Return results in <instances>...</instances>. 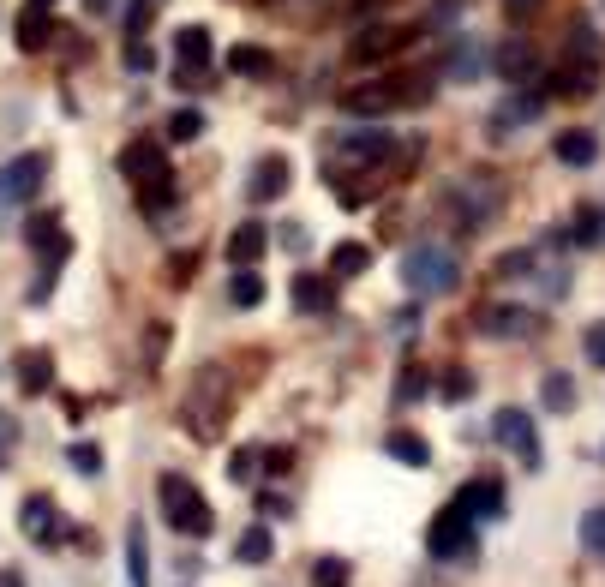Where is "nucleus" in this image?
I'll return each mask as SVG.
<instances>
[{
    "label": "nucleus",
    "mask_w": 605,
    "mask_h": 587,
    "mask_svg": "<svg viewBox=\"0 0 605 587\" xmlns=\"http://www.w3.org/2000/svg\"><path fill=\"white\" fill-rule=\"evenodd\" d=\"M348 582H354V570L342 558H318L312 564V587H348Z\"/></svg>",
    "instance_id": "obj_37"
},
{
    "label": "nucleus",
    "mask_w": 605,
    "mask_h": 587,
    "mask_svg": "<svg viewBox=\"0 0 605 587\" xmlns=\"http://www.w3.org/2000/svg\"><path fill=\"white\" fill-rule=\"evenodd\" d=\"M540 402H546L552 414H570V408H576V378H570V372H546V378H540Z\"/></svg>",
    "instance_id": "obj_31"
},
{
    "label": "nucleus",
    "mask_w": 605,
    "mask_h": 587,
    "mask_svg": "<svg viewBox=\"0 0 605 587\" xmlns=\"http://www.w3.org/2000/svg\"><path fill=\"white\" fill-rule=\"evenodd\" d=\"M384 450H390V462H402V468H432V444H426L414 426H390V432H384Z\"/></svg>",
    "instance_id": "obj_21"
},
{
    "label": "nucleus",
    "mask_w": 605,
    "mask_h": 587,
    "mask_svg": "<svg viewBox=\"0 0 605 587\" xmlns=\"http://www.w3.org/2000/svg\"><path fill=\"white\" fill-rule=\"evenodd\" d=\"M576 540H582V552H594V558H605V504H594V510H582V522H576Z\"/></svg>",
    "instance_id": "obj_32"
},
{
    "label": "nucleus",
    "mask_w": 605,
    "mask_h": 587,
    "mask_svg": "<svg viewBox=\"0 0 605 587\" xmlns=\"http://www.w3.org/2000/svg\"><path fill=\"white\" fill-rule=\"evenodd\" d=\"M48 378H54L48 354H42V348H30V354L18 360V390H24V396H42V390H48Z\"/></svg>",
    "instance_id": "obj_30"
},
{
    "label": "nucleus",
    "mask_w": 605,
    "mask_h": 587,
    "mask_svg": "<svg viewBox=\"0 0 605 587\" xmlns=\"http://www.w3.org/2000/svg\"><path fill=\"white\" fill-rule=\"evenodd\" d=\"M492 438H498V444H510V450L522 456V468H540V462H546V444H540V432H534V414H528V408H498V414H492Z\"/></svg>",
    "instance_id": "obj_7"
},
{
    "label": "nucleus",
    "mask_w": 605,
    "mask_h": 587,
    "mask_svg": "<svg viewBox=\"0 0 605 587\" xmlns=\"http://www.w3.org/2000/svg\"><path fill=\"white\" fill-rule=\"evenodd\" d=\"M228 396H234V372H228L222 360L198 366V378H192V390H186V432H192V438H216L222 420H228Z\"/></svg>",
    "instance_id": "obj_2"
},
{
    "label": "nucleus",
    "mask_w": 605,
    "mask_h": 587,
    "mask_svg": "<svg viewBox=\"0 0 605 587\" xmlns=\"http://www.w3.org/2000/svg\"><path fill=\"white\" fill-rule=\"evenodd\" d=\"M24 240L42 252V258H66V228H60V216H30V228H24Z\"/></svg>",
    "instance_id": "obj_23"
},
{
    "label": "nucleus",
    "mask_w": 605,
    "mask_h": 587,
    "mask_svg": "<svg viewBox=\"0 0 605 587\" xmlns=\"http://www.w3.org/2000/svg\"><path fill=\"white\" fill-rule=\"evenodd\" d=\"M126 582L132 587H150V552H144V522L126 528Z\"/></svg>",
    "instance_id": "obj_28"
},
{
    "label": "nucleus",
    "mask_w": 605,
    "mask_h": 587,
    "mask_svg": "<svg viewBox=\"0 0 605 587\" xmlns=\"http://www.w3.org/2000/svg\"><path fill=\"white\" fill-rule=\"evenodd\" d=\"M456 510L462 516H486V522H498L504 516V480H492V474H480V480H468L462 492H456Z\"/></svg>",
    "instance_id": "obj_14"
},
{
    "label": "nucleus",
    "mask_w": 605,
    "mask_h": 587,
    "mask_svg": "<svg viewBox=\"0 0 605 587\" xmlns=\"http://www.w3.org/2000/svg\"><path fill=\"white\" fill-rule=\"evenodd\" d=\"M552 150H558V162H564V168H588V162H600V138H594V132H576V126H570V132H558V144H552Z\"/></svg>",
    "instance_id": "obj_22"
},
{
    "label": "nucleus",
    "mask_w": 605,
    "mask_h": 587,
    "mask_svg": "<svg viewBox=\"0 0 605 587\" xmlns=\"http://www.w3.org/2000/svg\"><path fill=\"white\" fill-rule=\"evenodd\" d=\"M534 330H540L534 306H516V300H486L474 312V336H486V342H522Z\"/></svg>",
    "instance_id": "obj_5"
},
{
    "label": "nucleus",
    "mask_w": 605,
    "mask_h": 587,
    "mask_svg": "<svg viewBox=\"0 0 605 587\" xmlns=\"http://www.w3.org/2000/svg\"><path fill=\"white\" fill-rule=\"evenodd\" d=\"M288 180H294L288 156H258L252 174H246V204H276V198L288 192Z\"/></svg>",
    "instance_id": "obj_13"
},
{
    "label": "nucleus",
    "mask_w": 605,
    "mask_h": 587,
    "mask_svg": "<svg viewBox=\"0 0 605 587\" xmlns=\"http://www.w3.org/2000/svg\"><path fill=\"white\" fill-rule=\"evenodd\" d=\"M66 462H72L84 480H96V474H102V450H96V444H72V450H66Z\"/></svg>",
    "instance_id": "obj_39"
},
{
    "label": "nucleus",
    "mask_w": 605,
    "mask_h": 587,
    "mask_svg": "<svg viewBox=\"0 0 605 587\" xmlns=\"http://www.w3.org/2000/svg\"><path fill=\"white\" fill-rule=\"evenodd\" d=\"M570 240H576L582 252L605 246V210H600V204H576V216H570Z\"/></svg>",
    "instance_id": "obj_25"
},
{
    "label": "nucleus",
    "mask_w": 605,
    "mask_h": 587,
    "mask_svg": "<svg viewBox=\"0 0 605 587\" xmlns=\"http://www.w3.org/2000/svg\"><path fill=\"white\" fill-rule=\"evenodd\" d=\"M594 84H600V72H588V66H558V72L546 78V96H594Z\"/></svg>",
    "instance_id": "obj_26"
},
{
    "label": "nucleus",
    "mask_w": 605,
    "mask_h": 587,
    "mask_svg": "<svg viewBox=\"0 0 605 587\" xmlns=\"http://www.w3.org/2000/svg\"><path fill=\"white\" fill-rule=\"evenodd\" d=\"M438 396H444V402H468V396H474V372H468V366H444Z\"/></svg>",
    "instance_id": "obj_35"
},
{
    "label": "nucleus",
    "mask_w": 605,
    "mask_h": 587,
    "mask_svg": "<svg viewBox=\"0 0 605 587\" xmlns=\"http://www.w3.org/2000/svg\"><path fill=\"white\" fill-rule=\"evenodd\" d=\"M228 72H240V78H270V72H276V54L258 48V42H240V48H228Z\"/></svg>",
    "instance_id": "obj_24"
},
{
    "label": "nucleus",
    "mask_w": 605,
    "mask_h": 587,
    "mask_svg": "<svg viewBox=\"0 0 605 587\" xmlns=\"http://www.w3.org/2000/svg\"><path fill=\"white\" fill-rule=\"evenodd\" d=\"M258 462H264L258 450H234V462H228V480H234V486H246V480H258Z\"/></svg>",
    "instance_id": "obj_40"
},
{
    "label": "nucleus",
    "mask_w": 605,
    "mask_h": 587,
    "mask_svg": "<svg viewBox=\"0 0 605 587\" xmlns=\"http://www.w3.org/2000/svg\"><path fill=\"white\" fill-rule=\"evenodd\" d=\"M540 264H534V246H516V252H504L498 258V276H534Z\"/></svg>",
    "instance_id": "obj_38"
},
{
    "label": "nucleus",
    "mask_w": 605,
    "mask_h": 587,
    "mask_svg": "<svg viewBox=\"0 0 605 587\" xmlns=\"http://www.w3.org/2000/svg\"><path fill=\"white\" fill-rule=\"evenodd\" d=\"M438 204H444V216H450L462 234H480V228H492L498 210H504V180L486 174V168H468V174H456V180L438 192Z\"/></svg>",
    "instance_id": "obj_1"
},
{
    "label": "nucleus",
    "mask_w": 605,
    "mask_h": 587,
    "mask_svg": "<svg viewBox=\"0 0 605 587\" xmlns=\"http://www.w3.org/2000/svg\"><path fill=\"white\" fill-rule=\"evenodd\" d=\"M228 300H234V306H258V300H264V276H258V270H234V276H228Z\"/></svg>",
    "instance_id": "obj_34"
},
{
    "label": "nucleus",
    "mask_w": 605,
    "mask_h": 587,
    "mask_svg": "<svg viewBox=\"0 0 605 587\" xmlns=\"http://www.w3.org/2000/svg\"><path fill=\"white\" fill-rule=\"evenodd\" d=\"M198 132H204V114H198V108H174V114H168V138H174V144H192Z\"/></svg>",
    "instance_id": "obj_36"
},
{
    "label": "nucleus",
    "mask_w": 605,
    "mask_h": 587,
    "mask_svg": "<svg viewBox=\"0 0 605 587\" xmlns=\"http://www.w3.org/2000/svg\"><path fill=\"white\" fill-rule=\"evenodd\" d=\"M258 510H264V522H282V516H294V510L276 498V492H264V498H258Z\"/></svg>",
    "instance_id": "obj_43"
},
{
    "label": "nucleus",
    "mask_w": 605,
    "mask_h": 587,
    "mask_svg": "<svg viewBox=\"0 0 605 587\" xmlns=\"http://www.w3.org/2000/svg\"><path fill=\"white\" fill-rule=\"evenodd\" d=\"M114 6H120V0H90V12H114Z\"/></svg>",
    "instance_id": "obj_48"
},
{
    "label": "nucleus",
    "mask_w": 605,
    "mask_h": 587,
    "mask_svg": "<svg viewBox=\"0 0 605 587\" xmlns=\"http://www.w3.org/2000/svg\"><path fill=\"white\" fill-rule=\"evenodd\" d=\"M264 246H270V228H264V222H240V228L228 234V264H234V270H258Z\"/></svg>",
    "instance_id": "obj_20"
},
{
    "label": "nucleus",
    "mask_w": 605,
    "mask_h": 587,
    "mask_svg": "<svg viewBox=\"0 0 605 587\" xmlns=\"http://www.w3.org/2000/svg\"><path fill=\"white\" fill-rule=\"evenodd\" d=\"M156 492H162V516H168L174 534H198V540H204V534L216 528V510L204 504V492H198L186 474H162Z\"/></svg>",
    "instance_id": "obj_4"
},
{
    "label": "nucleus",
    "mask_w": 605,
    "mask_h": 587,
    "mask_svg": "<svg viewBox=\"0 0 605 587\" xmlns=\"http://www.w3.org/2000/svg\"><path fill=\"white\" fill-rule=\"evenodd\" d=\"M582 348H588V360H594V366H605V324H594V330L582 336Z\"/></svg>",
    "instance_id": "obj_42"
},
{
    "label": "nucleus",
    "mask_w": 605,
    "mask_h": 587,
    "mask_svg": "<svg viewBox=\"0 0 605 587\" xmlns=\"http://www.w3.org/2000/svg\"><path fill=\"white\" fill-rule=\"evenodd\" d=\"M426 552L444 558V564H468V558H474V516H462L456 504L438 510L432 528H426Z\"/></svg>",
    "instance_id": "obj_6"
},
{
    "label": "nucleus",
    "mask_w": 605,
    "mask_h": 587,
    "mask_svg": "<svg viewBox=\"0 0 605 587\" xmlns=\"http://www.w3.org/2000/svg\"><path fill=\"white\" fill-rule=\"evenodd\" d=\"M414 42V30H402V24H372V30H360L354 42H348V54L354 60H384V54H396V48H408Z\"/></svg>",
    "instance_id": "obj_17"
},
{
    "label": "nucleus",
    "mask_w": 605,
    "mask_h": 587,
    "mask_svg": "<svg viewBox=\"0 0 605 587\" xmlns=\"http://www.w3.org/2000/svg\"><path fill=\"white\" fill-rule=\"evenodd\" d=\"M336 150H342L348 162H390V150H396V132H390V126H342Z\"/></svg>",
    "instance_id": "obj_11"
},
{
    "label": "nucleus",
    "mask_w": 605,
    "mask_h": 587,
    "mask_svg": "<svg viewBox=\"0 0 605 587\" xmlns=\"http://www.w3.org/2000/svg\"><path fill=\"white\" fill-rule=\"evenodd\" d=\"M234 552H240V564H270V558H276V540H270V528H264V522H246Z\"/></svg>",
    "instance_id": "obj_27"
},
{
    "label": "nucleus",
    "mask_w": 605,
    "mask_h": 587,
    "mask_svg": "<svg viewBox=\"0 0 605 587\" xmlns=\"http://www.w3.org/2000/svg\"><path fill=\"white\" fill-rule=\"evenodd\" d=\"M18 528H24L36 546H54V540H66V522L54 516V504H48V498H24V510H18Z\"/></svg>",
    "instance_id": "obj_19"
},
{
    "label": "nucleus",
    "mask_w": 605,
    "mask_h": 587,
    "mask_svg": "<svg viewBox=\"0 0 605 587\" xmlns=\"http://www.w3.org/2000/svg\"><path fill=\"white\" fill-rule=\"evenodd\" d=\"M288 300H294V312H306V318H324V312L336 306V288H330V276H312V270H300V276L288 282Z\"/></svg>",
    "instance_id": "obj_18"
},
{
    "label": "nucleus",
    "mask_w": 605,
    "mask_h": 587,
    "mask_svg": "<svg viewBox=\"0 0 605 587\" xmlns=\"http://www.w3.org/2000/svg\"><path fill=\"white\" fill-rule=\"evenodd\" d=\"M438 66H444V72H450L456 84H474V78H480V72L492 66V54H486V48H480L474 36H462V30H456V36L444 42V54H438Z\"/></svg>",
    "instance_id": "obj_12"
},
{
    "label": "nucleus",
    "mask_w": 605,
    "mask_h": 587,
    "mask_svg": "<svg viewBox=\"0 0 605 587\" xmlns=\"http://www.w3.org/2000/svg\"><path fill=\"white\" fill-rule=\"evenodd\" d=\"M372 264V246H360V240H336L330 246V276H360Z\"/></svg>",
    "instance_id": "obj_29"
},
{
    "label": "nucleus",
    "mask_w": 605,
    "mask_h": 587,
    "mask_svg": "<svg viewBox=\"0 0 605 587\" xmlns=\"http://www.w3.org/2000/svg\"><path fill=\"white\" fill-rule=\"evenodd\" d=\"M18 48H48V12H36V6H24V18H18Z\"/></svg>",
    "instance_id": "obj_33"
},
{
    "label": "nucleus",
    "mask_w": 605,
    "mask_h": 587,
    "mask_svg": "<svg viewBox=\"0 0 605 587\" xmlns=\"http://www.w3.org/2000/svg\"><path fill=\"white\" fill-rule=\"evenodd\" d=\"M534 66H540V54H534V42H522V36H510V42L492 48V72H498L504 84H528Z\"/></svg>",
    "instance_id": "obj_15"
},
{
    "label": "nucleus",
    "mask_w": 605,
    "mask_h": 587,
    "mask_svg": "<svg viewBox=\"0 0 605 587\" xmlns=\"http://www.w3.org/2000/svg\"><path fill=\"white\" fill-rule=\"evenodd\" d=\"M42 180H48V156H42V150H24V156H12V162L0 168L6 204H30V198L42 192Z\"/></svg>",
    "instance_id": "obj_9"
},
{
    "label": "nucleus",
    "mask_w": 605,
    "mask_h": 587,
    "mask_svg": "<svg viewBox=\"0 0 605 587\" xmlns=\"http://www.w3.org/2000/svg\"><path fill=\"white\" fill-rule=\"evenodd\" d=\"M570 288V270L564 264H546V294H564Z\"/></svg>",
    "instance_id": "obj_45"
},
{
    "label": "nucleus",
    "mask_w": 605,
    "mask_h": 587,
    "mask_svg": "<svg viewBox=\"0 0 605 587\" xmlns=\"http://www.w3.org/2000/svg\"><path fill=\"white\" fill-rule=\"evenodd\" d=\"M126 66H132V72H150V66H156V54H150L144 42H126Z\"/></svg>",
    "instance_id": "obj_41"
},
{
    "label": "nucleus",
    "mask_w": 605,
    "mask_h": 587,
    "mask_svg": "<svg viewBox=\"0 0 605 587\" xmlns=\"http://www.w3.org/2000/svg\"><path fill=\"white\" fill-rule=\"evenodd\" d=\"M282 246H288V252H306V246H312V234H306V228H294V222H288V228H282Z\"/></svg>",
    "instance_id": "obj_44"
},
{
    "label": "nucleus",
    "mask_w": 605,
    "mask_h": 587,
    "mask_svg": "<svg viewBox=\"0 0 605 587\" xmlns=\"http://www.w3.org/2000/svg\"><path fill=\"white\" fill-rule=\"evenodd\" d=\"M174 54H180L174 84H180V90H198V84H204V66H210V54H216V42H210L204 24H186V30H174Z\"/></svg>",
    "instance_id": "obj_8"
},
{
    "label": "nucleus",
    "mask_w": 605,
    "mask_h": 587,
    "mask_svg": "<svg viewBox=\"0 0 605 587\" xmlns=\"http://www.w3.org/2000/svg\"><path fill=\"white\" fill-rule=\"evenodd\" d=\"M534 6H540V0H504V12H510V24H522V18H528Z\"/></svg>",
    "instance_id": "obj_46"
},
{
    "label": "nucleus",
    "mask_w": 605,
    "mask_h": 587,
    "mask_svg": "<svg viewBox=\"0 0 605 587\" xmlns=\"http://www.w3.org/2000/svg\"><path fill=\"white\" fill-rule=\"evenodd\" d=\"M12 438H18V420H12V414H0V450H6Z\"/></svg>",
    "instance_id": "obj_47"
},
{
    "label": "nucleus",
    "mask_w": 605,
    "mask_h": 587,
    "mask_svg": "<svg viewBox=\"0 0 605 587\" xmlns=\"http://www.w3.org/2000/svg\"><path fill=\"white\" fill-rule=\"evenodd\" d=\"M390 108H402V72L342 90V114H360V120H366V114H390Z\"/></svg>",
    "instance_id": "obj_10"
},
{
    "label": "nucleus",
    "mask_w": 605,
    "mask_h": 587,
    "mask_svg": "<svg viewBox=\"0 0 605 587\" xmlns=\"http://www.w3.org/2000/svg\"><path fill=\"white\" fill-rule=\"evenodd\" d=\"M402 282H408V294L438 300V294H450V288L462 282V264H456V252H450V246L420 240V246H408V252H402Z\"/></svg>",
    "instance_id": "obj_3"
},
{
    "label": "nucleus",
    "mask_w": 605,
    "mask_h": 587,
    "mask_svg": "<svg viewBox=\"0 0 605 587\" xmlns=\"http://www.w3.org/2000/svg\"><path fill=\"white\" fill-rule=\"evenodd\" d=\"M30 6H36V12H48V6H54V0H30Z\"/></svg>",
    "instance_id": "obj_49"
},
{
    "label": "nucleus",
    "mask_w": 605,
    "mask_h": 587,
    "mask_svg": "<svg viewBox=\"0 0 605 587\" xmlns=\"http://www.w3.org/2000/svg\"><path fill=\"white\" fill-rule=\"evenodd\" d=\"M564 66H588V72H600L605 66V36L588 24V18L570 24V36H564Z\"/></svg>",
    "instance_id": "obj_16"
}]
</instances>
